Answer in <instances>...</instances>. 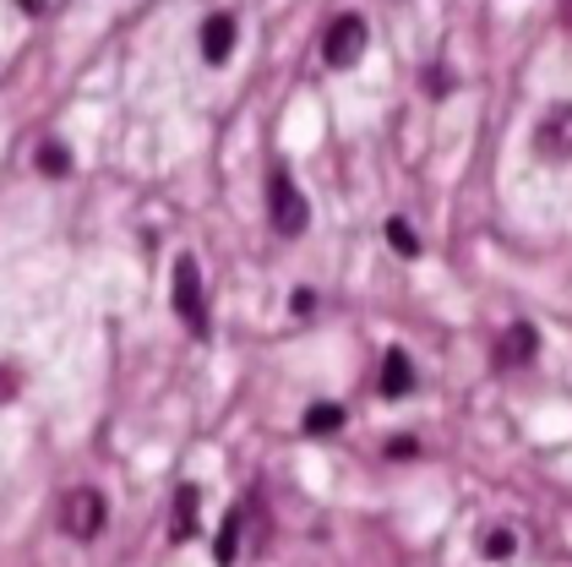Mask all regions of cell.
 I'll return each instance as SVG.
<instances>
[{
    "mask_svg": "<svg viewBox=\"0 0 572 567\" xmlns=\"http://www.w3.org/2000/svg\"><path fill=\"white\" fill-rule=\"evenodd\" d=\"M175 311H180V322L197 338L208 333V294H202V274H197V257L191 252L175 257Z\"/></svg>",
    "mask_w": 572,
    "mask_h": 567,
    "instance_id": "6da1fadb",
    "label": "cell"
},
{
    "mask_svg": "<svg viewBox=\"0 0 572 567\" xmlns=\"http://www.w3.org/2000/svg\"><path fill=\"white\" fill-rule=\"evenodd\" d=\"M366 55V16H333L327 22V33H322V60L333 66V71H344V66H355Z\"/></svg>",
    "mask_w": 572,
    "mask_h": 567,
    "instance_id": "7a4b0ae2",
    "label": "cell"
},
{
    "mask_svg": "<svg viewBox=\"0 0 572 567\" xmlns=\"http://www.w3.org/2000/svg\"><path fill=\"white\" fill-rule=\"evenodd\" d=\"M268 213H273V230H279V235H300L305 219H311V208H305L300 186L289 180V169H273V175H268Z\"/></svg>",
    "mask_w": 572,
    "mask_h": 567,
    "instance_id": "3957f363",
    "label": "cell"
},
{
    "mask_svg": "<svg viewBox=\"0 0 572 567\" xmlns=\"http://www.w3.org/2000/svg\"><path fill=\"white\" fill-rule=\"evenodd\" d=\"M104 524H110L104 497H99V491H88V486H77V491L66 497V508H60V530H66L71 541H93Z\"/></svg>",
    "mask_w": 572,
    "mask_h": 567,
    "instance_id": "277c9868",
    "label": "cell"
},
{
    "mask_svg": "<svg viewBox=\"0 0 572 567\" xmlns=\"http://www.w3.org/2000/svg\"><path fill=\"white\" fill-rule=\"evenodd\" d=\"M229 49H235V16H229V11H213V16L202 22V60H208V66H224Z\"/></svg>",
    "mask_w": 572,
    "mask_h": 567,
    "instance_id": "5b68a950",
    "label": "cell"
},
{
    "mask_svg": "<svg viewBox=\"0 0 572 567\" xmlns=\"http://www.w3.org/2000/svg\"><path fill=\"white\" fill-rule=\"evenodd\" d=\"M415 393V366L404 349H388L382 355V399H410Z\"/></svg>",
    "mask_w": 572,
    "mask_h": 567,
    "instance_id": "8992f818",
    "label": "cell"
},
{
    "mask_svg": "<svg viewBox=\"0 0 572 567\" xmlns=\"http://www.w3.org/2000/svg\"><path fill=\"white\" fill-rule=\"evenodd\" d=\"M535 147H540V153H557V158L572 153V110H568V104H562V110H551V115L540 121V137H535Z\"/></svg>",
    "mask_w": 572,
    "mask_h": 567,
    "instance_id": "52a82bcc",
    "label": "cell"
},
{
    "mask_svg": "<svg viewBox=\"0 0 572 567\" xmlns=\"http://www.w3.org/2000/svg\"><path fill=\"white\" fill-rule=\"evenodd\" d=\"M240 530H246V508H229L224 513V530H218V546H213V563L218 567H235V557H240Z\"/></svg>",
    "mask_w": 572,
    "mask_h": 567,
    "instance_id": "ba28073f",
    "label": "cell"
},
{
    "mask_svg": "<svg viewBox=\"0 0 572 567\" xmlns=\"http://www.w3.org/2000/svg\"><path fill=\"white\" fill-rule=\"evenodd\" d=\"M535 344H540V338H535V327H529V322H518V327L502 338V366H507V360H513V366L535 360Z\"/></svg>",
    "mask_w": 572,
    "mask_h": 567,
    "instance_id": "9c48e42d",
    "label": "cell"
},
{
    "mask_svg": "<svg viewBox=\"0 0 572 567\" xmlns=\"http://www.w3.org/2000/svg\"><path fill=\"white\" fill-rule=\"evenodd\" d=\"M197 535V486H180L175 497V541H191Z\"/></svg>",
    "mask_w": 572,
    "mask_h": 567,
    "instance_id": "30bf717a",
    "label": "cell"
},
{
    "mask_svg": "<svg viewBox=\"0 0 572 567\" xmlns=\"http://www.w3.org/2000/svg\"><path fill=\"white\" fill-rule=\"evenodd\" d=\"M344 425V410L338 404H311L305 410V436H327V431H338Z\"/></svg>",
    "mask_w": 572,
    "mask_h": 567,
    "instance_id": "8fae6325",
    "label": "cell"
},
{
    "mask_svg": "<svg viewBox=\"0 0 572 567\" xmlns=\"http://www.w3.org/2000/svg\"><path fill=\"white\" fill-rule=\"evenodd\" d=\"M388 241H393V252H404V257H420V235H415L404 219H388Z\"/></svg>",
    "mask_w": 572,
    "mask_h": 567,
    "instance_id": "7c38bea8",
    "label": "cell"
},
{
    "mask_svg": "<svg viewBox=\"0 0 572 567\" xmlns=\"http://www.w3.org/2000/svg\"><path fill=\"white\" fill-rule=\"evenodd\" d=\"M38 169H44V175H66V169H71V153H66L60 142H44V147H38Z\"/></svg>",
    "mask_w": 572,
    "mask_h": 567,
    "instance_id": "4fadbf2b",
    "label": "cell"
},
{
    "mask_svg": "<svg viewBox=\"0 0 572 567\" xmlns=\"http://www.w3.org/2000/svg\"><path fill=\"white\" fill-rule=\"evenodd\" d=\"M513 552H518V535H513V530H491V535H485V557H491V563H507Z\"/></svg>",
    "mask_w": 572,
    "mask_h": 567,
    "instance_id": "5bb4252c",
    "label": "cell"
},
{
    "mask_svg": "<svg viewBox=\"0 0 572 567\" xmlns=\"http://www.w3.org/2000/svg\"><path fill=\"white\" fill-rule=\"evenodd\" d=\"M311 311H316V294L300 289V294H294V316H311Z\"/></svg>",
    "mask_w": 572,
    "mask_h": 567,
    "instance_id": "9a60e30c",
    "label": "cell"
},
{
    "mask_svg": "<svg viewBox=\"0 0 572 567\" xmlns=\"http://www.w3.org/2000/svg\"><path fill=\"white\" fill-rule=\"evenodd\" d=\"M388 453H393V458H415V442H410V436H399V442H393Z\"/></svg>",
    "mask_w": 572,
    "mask_h": 567,
    "instance_id": "2e32d148",
    "label": "cell"
},
{
    "mask_svg": "<svg viewBox=\"0 0 572 567\" xmlns=\"http://www.w3.org/2000/svg\"><path fill=\"white\" fill-rule=\"evenodd\" d=\"M11 393H16V377H11V371H0V404H5Z\"/></svg>",
    "mask_w": 572,
    "mask_h": 567,
    "instance_id": "e0dca14e",
    "label": "cell"
}]
</instances>
